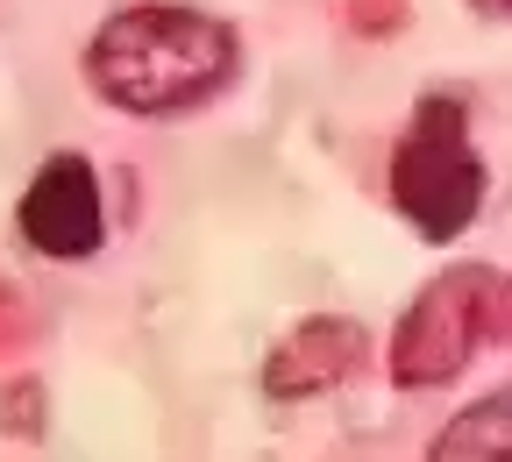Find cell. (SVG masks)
<instances>
[{"label":"cell","mask_w":512,"mask_h":462,"mask_svg":"<svg viewBox=\"0 0 512 462\" xmlns=\"http://www.w3.org/2000/svg\"><path fill=\"white\" fill-rule=\"evenodd\" d=\"M427 462H512V391L498 384L491 399L463 406L427 448Z\"/></svg>","instance_id":"6"},{"label":"cell","mask_w":512,"mask_h":462,"mask_svg":"<svg viewBox=\"0 0 512 462\" xmlns=\"http://www.w3.org/2000/svg\"><path fill=\"white\" fill-rule=\"evenodd\" d=\"M505 306L512 285L498 263H463V271L434 278L392 327V384L399 391L456 384L484 342H505Z\"/></svg>","instance_id":"2"},{"label":"cell","mask_w":512,"mask_h":462,"mask_svg":"<svg viewBox=\"0 0 512 462\" xmlns=\"http://www.w3.org/2000/svg\"><path fill=\"white\" fill-rule=\"evenodd\" d=\"M477 8H484V15H505V0H477Z\"/></svg>","instance_id":"7"},{"label":"cell","mask_w":512,"mask_h":462,"mask_svg":"<svg viewBox=\"0 0 512 462\" xmlns=\"http://www.w3.org/2000/svg\"><path fill=\"white\" fill-rule=\"evenodd\" d=\"M86 79L100 100L143 121H171L207 107L235 79V29L207 8H178V0H143L100 22L86 43Z\"/></svg>","instance_id":"1"},{"label":"cell","mask_w":512,"mask_h":462,"mask_svg":"<svg viewBox=\"0 0 512 462\" xmlns=\"http://www.w3.org/2000/svg\"><path fill=\"white\" fill-rule=\"evenodd\" d=\"M363 349H370V335L356 320H342V313L299 320L292 335L271 349V363H264V391H271V399H313V391H335L363 363Z\"/></svg>","instance_id":"5"},{"label":"cell","mask_w":512,"mask_h":462,"mask_svg":"<svg viewBox=\"0 0 512 462\" xmlns=\"http://www.w3.org/2000/svg\"><path fill=\"white\" fill-rule=\"evenodd\" d=\"M15 228L36 256H57V263H79L107 242V207H100V171L93 157L79 150H57L36 164L22 207H15Z\"/></svg>","instance_id":"4"},{"label":"cell","mask_w":512,"mask_h":462,"mask_svg":"<svg viewBox=\"0 0 512 462\" xmlns=\"http://www.w3.org/2000/svg\"><path fill=\"white\" fill-rule=\"evenodd\" d=\"M484 157L470 150V114L456 93H427L413 107V128L392 150V207L413 221V235L448 242L484 214Z\"/></svg>","instance_id":"3"}]
</instances>
